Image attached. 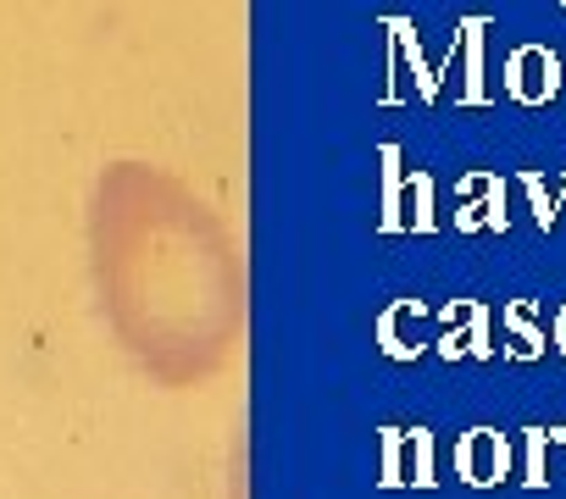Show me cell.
<instances>
[{
    "instance_id": "obj_1",
    "label": "cell",
    "mask_w": 566,
    "mask_h": 499,
    "mask_svg": "<svg viewBox=\"0 0 566 499\" xmlns=\"http://www.w3.org/2000/svg\"><path fill=\"white\" fill-rule=\"evenodd\" d=\"M555 89H560V56L544 51V45H522V51L511 56V95L527 100V106H538V100H549Z\"/></svg>"
},
{
    "instance_id": "obj_6",
    "label": "cell",
    "mask_w": 566,
    "mask_h": 499,
    "mask_svg": "<svg viewBox=\"0 0 566 499\" xmlns=\"http://www.w3.org/2000/svg\"><path fill=\"white\" fill-rule=\"evenodd\" d=\"M472 355H489V311L472 306Z\"/></svg>"
},
{
    "instance_id": "obj_8",
    "label": "cell",
    "mask_w": 566,
    "mask_h": 499,
    "mask_svg": "<svg viewBox=\"0 0 566 499\" xmlns=\"http://www.w3.org/2000/svg\"><path fill=\"white\" fill-rule=\"evenodd\" d=\"M560 7H566V0H560Z\"/></svg>"
},
{
    "instance_id": "obj_5",
    "label": "cell",
    "mask_w": 566,
    "mask_h": 499,
    "mask_svg": "<svg viewBox=\"0 0 566 499\" xmlns=\"http://www.w3.org/2000/svg\"><path fill=\"white\" fill-rule=\"evenodd\" d=\"M544 444H549V433L533 427V433H527V482H533V488L549 482V477H544Z\"/></svg>"
},
{
    "instance_id": "obj_4",
    "label": "cell",
    "mask_w": 566,
    "mask_h": 499,
    "mask_svg": "<svg viewBox=\"0 0 566 499\" xmlns=\"http://www.w3.org/2000/svg\"><path fill=\"white\" fill-rule=\"evenodd\" d=\"M505 322H511V328H516V339H522V344H516V355H527V361H533V355H544V333L522 317V306H511V311H505Z\"/></svg>"
},
{
    "instance_id": "obj_7",
    "label": "cell",
    "mask_w": 566,
    "mask_h": 499,
    "mask_svg": "<svg viewBox=\"0 0 566 499\" xmlns=\"http://www.w3.org/2000/svg\"><path fill=\"white\" fill-rule=\"evenodd\" d=\"M555 350H560V355H566V306H560V311H555Z\"/></svg>"
},
{
    "instance_id": "obj_3",
    "label": "cell",
    "mask_w": 566,
    "mask_h": 499,
    "mask_svg": "<svg viewBox=\"0 0 566 499\" xmlns=\"http://www.w3.org/2000/svg\"><path fill=\"white\" fill-rule=\"evenodd\" d=\"M522 183H527V194H533V216H538V227L549 233V227H555V216H560V194H566V183H560L555 194H544V178H538V172H527Z\"/></svg>"
},
{
    "instance_id": "obj_2",
    "label": "cell",
    "mask_w": 566,
    "mask_h": 499,
    "mask_svg": "<svg viewBox=\"0 0 566 499\" xmlns=\"http://www.w3.org/2000/svg\"><path fill=\"white\" fill-rule=\"evenodd\" d=\"M455 460H461V477H467V482H500L505 466H511V449H505L500 433H472Z\"/></svg>"
}]
</instances>
